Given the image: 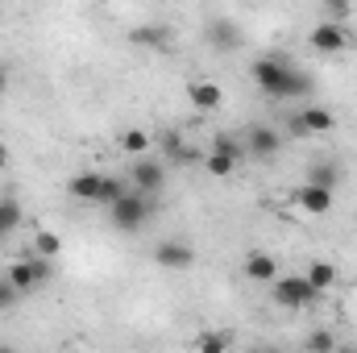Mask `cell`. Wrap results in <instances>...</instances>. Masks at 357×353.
Instances as JSON below:
<instances>
[{"label":"cell","mask_w":357,"mask_h":353,"mask_svg":"<svg viewBox=\"0 0 357 353\" xmlns=\"http://www.w3.org/2000/svg\"><path fill=\"white\" fill-rule=\"evenodd\" d=\"M270 295H274L278 308H312V303L320 299V291H316L303 274H278V278L270 283Z\"/></svg>","instance_id":"3"},{"label":"cell","mask_w":357,"mask_h":353,"mask_svg":"<svg viewBox=\"0 0 357 353\" xmlns=\"http://www.w3.org/2000/svg\"><path fill=\"white\" fill-rule=\"evenodd\" d=\"M121 146H125V154L146 158V154H150V146H154V137H150L146 129H125V133H121Z\"/></svg>","instance_id":"17"},{"label":"cell","mask_w":357,"mask_h":353,"mask_svg":"<svg viewBox=\"0 0 357 353\" xmlns=\"http://www.w3.org/2000/svg\"><path fill=\"white\" fill-rule=\"evenodd\" d=\"M129 179H133V191H142V195H150V200L167 187V171H162L158 163H150V158H137V163L129 167Z\"/></svg>","instance_id":"6"},{"label":"cell","mask_w":357,"mask_h":353,"mask_svg":"<svg viewBox=\"0 0 357 353\" xmlns=\"http://www.w3.org/2000/svg\"><path fill=\"white\" fill-rule=\"evenodd\" d=\"M133 42H154V46H162L167 33H162L158 25H142V29H133Z\"/></svg>","instance_id":"26"},{"label":"cell","mask_w":357,"mask_h":353,"mask_svg":"<svg viewBox=\"0 0 357 353\" xmlns=\"http://www.w3.org/2000/svg\"><path fill=\"white\" fill-rule=\"evenodd\" d=\"M204 38H208V42H212L216 50H233V46H237V25H233L229 17H212V21H208V33H204Z\"/></svg>","instance_id":"13"},{"label":"cell","mask_w":357,"mask_h":353,"mask_svg":"<svg viewBox=\"0 0 357 353\" xmlns=\"http://www.w3.org/2000/svg\"><path fill=\"white\" fill-rule=\"evenodd\" d=\"M303 183H312V187H324V191H333V187L341 183V167H337V163H328V158H324V163H312Z\"/></svg>","instance_id":"16"},{"label":"cell","mask_w":357,"mask_h":353,"mask_svg":"<svg viewBox=\"0 0 357 353\" xmlns=\"http://www.w3.org/2000/svg\"><path fill=\"white\" fill-rule=\"evenodd\" d=\"M245 278H254V283H274L278 278V258L274 254H266V250H254V254H245Z\"/></svg>","instance_id":"10"},{"label":"cell","mask_w":357,"mask_h":353,"mask_svg":"<svg viewBox=\"0 0 357 353\" xmlns=\"http://www.w3.org/2000/svg\"><path fill=\"white\" fill-rule=\"evenodd\" d=\"M150 216H154V200L142 195V191H133V187L108 208V220H112V229H121V233H137Z\"/></svg>","instance_id":"2"},{"label":"cell","mask_w":357,"mask_h":353,"mask_svg":"<svg viewBox=\"0 0 357 353\" xmlns=\"http://www.w3.org/2000/svg\"><path fill=\"white\" fill-rule=\"evenodd\" d=\"M4 167H8V146L0 142V171H4Z\"/></svg>","instance_id":"29"},{"label":"cell","mask_w":357,"mask_h":353,"mask_svg":"<svg viewBox=\"0 0 357 353\" xmlns=\"http://www.w3.org/2000/svg\"><path fill=\"white\" fill-rule=\"evenodd\" d=\"M125 191H129V187H125V183H121V179L104 175V187H100V204H104V208H112V204H116V200H121V195H125Z\"/></svg>","instance_id":"24"},{"label":"cell","mask_w":357,"mask_h":353,"mask_svg":"<svg viewBox=\"0 0 357 353\" xmlns=\"http://www.w3.org/2000/svg\"><path fill=\"white\" fill-rule=\"evenodd\" d=\"M17 225H21V204H17L13 195H4V200H0V237H8Z\"/></svg>","instance_id":"18"},{"label":"cell","mask_w":357,"mask_h":353,"mask_svg":"<svg viewBox=\"0 0 357 353\" xmlns=\"http://www.w3.org/2000/svg\"><path fill=\"white\" fill-rule=\"evenodd\" d=\"M307 46H312L316 54H341V50H349V25H328V21H320V25L307 33Z\"/></svg>","instance_id":"5"},{"label":"cell","mask_w":357,"mask_h":353,"mask_svg":"<svg viewBox=\"0 0 357 353\" xmlns=\"http://www.w3.org/2000/svg\"><path fill=\"white\" fill-rule=\"evenodd\" d=\"M17 299H21V295H17V291H13V287H8V278H4V274H0V312H4V308H13V303H17Z\"/></svg>","instance_id":"27"},{"label":"cell","mask_w":357,"mask_h":353,"mask_svg":"<svg viewBox=\"0 0 357 353\" xmlns=\"http://www.w3.org/2000/svg\"><path fill=\"white\" fill-rule=\"evenodd\" d=\"M212 150H216V154H229V158H237V163H241V158H245V142H233V137H229V133H220V137H216V146H212Z\"/></svg>","instance_id":"25"},{"label":"cell","mask_w":357,"mask_h":353,"mask_svg":"<svg viewBox=\"0 0 357 353\" xmlns=\"http://www.w3.org/2000/svg\"><path fill=\"white\" fill-rule=\"evenodd\" d=\"M337 353H357V350H354V345H349V350H341V345H337Z\"/></svg>","instance_id":"31"},{"label":"cell","mask_w":357,"mask_h":353,"mask_svg":"<svg viewBox=\"0 0 357 353\" xmlns=\"http://www.w3.org/2000/svg\"><path fill=\"white\" fill-rule=\"evenodd\" d=\"M4 91H8V71L0 67V96H4Z\"/></svg>","instance_id":"30"},{"label":"cell","mask_w":357,"mask_h":353,"mask_svg":"<svg viewBox=\"0 0 357 353\" xmlns=\"http://www.w3.org/2000/svg\"><path fill=\"white\" fill-rule=\"evenodd\" d=\"M299 121H303L307 137H312V133H333V125H337V117H333L328 108H320V104H307V108L299 112Z\"/></svg>","instance_id":"14"},{"label":"cell","mask_w":357,"mask_h":353,"mask_svg":"<svg viewBox=\"0 0 357 353\" xmlns=\"http://www.w3.org/2000/svg\"><path fill=\"white\" fill-rule=\"evenodd\" d=\"M303 350L307 353H337V337H333L328 329H312V333L303 337Z\"/></svg>","instance_id":"19"},{"label":"cell","mask_w":357,"mask_h":353,"mask_svg":"<svg viewBox=\"0 0 357 353\" xmlns=\"http://www.w3.org/2000/svg\"><path fill=\"white\" fill-rule=\"evenodd\" d=\"M287 133H291V137H307V129H303L299 112H295V117H287Z\"/></svg>","instance_id":"28"},{"label":"cell","mask_w":357,"mask_h":353,"mask_svg":"<svg viewBox=\"0 0 357 353\" xmlns=\"http://www.w3.org/2000/svg\"><path fill=\"white\" fill-rule=\"evenodd\" d=\"M187 100H191L195 112H216L225 104V91H220V84H212V80H195L187 88Z\"/></svg>","instance_id":"9"},{"label":"cell","mask_w":357,"mask_h":353,"mask_svg":"<svg viewBox=\"0 0 357 353\" xmlns=\"http://www.w3.org/2000/svg\"><path fill=\"white\" fill-rule=\"evenodd\" d=\"M295 204H299L303 212H312V216H324V212L333 208V191H324V187H312V183H303V187L295 191Z\"/></svg>","instance_id":"11"},{"label":"cell","mask_w":357,"mask_h":353,"mask_svg":"<svg viewBox=\"0 0 357 353\" xmlns=\"http://www.w3.org/2000/svg\"><path fill=\"white\" fill-rule=\"evenodd\" d=\"M33 250H38V258H46V262H54V258L63 254V241H59L54 233H38V237H33Z\"/></svg>","instance_id":"20"},{"label":"cell","mask_w":357,"mask_h":353,"mask_svg":"<svg viewBox=\"0 0 357 353\" xmlns=\"http://www.w3.org/2000/svg\"><path fill=\"white\" fill-rule=\"evenodd\" d=\"M303 278L324 295V291H333L337 287V266L333 262H324V258H316V262H307V270H303Z\"/></svg>","instance_id":"15"},{"label":"cell","mask_w":357,"mask_h":353,"mask_svg":"<svg viewBox=\"0 0 357 353\" xmlns=\"http://www.w3.org/2000/svg\"><path fill=\"white\" fill-rule=\"evenodd\" d=\"M204 167H208V175H216V179H229L233 171H237V158H229V154H216V150H212Z\"/></svg>","instance_id":"22"},{"label":"cell","mask_w":357,"mask_h":353,"mask_svg":"<svg viewBox=\"0 0 357 353\" xmlns=\"http://www.w3.org/2000/svg\"><path fill=\"white\" fill-rule=\"evenodd\" d=\"M195 353H229V333H199Z\"/></svg>","instance_id":"21"},{"label":"cell","mask_w":357,"mask_h":353,"mask_svg":"<svg viewBox=\"0 0 357 353\" xmlns=\"http://www.w3.org/2000/svg\"><path fill=\"white\" fill-rule=\"evenodd\" d=\"M349 17H354V4H349V0H328V4H324V21H328V25H345Z\"/></svg>","instance_id":"23"},{"label":"cell","mask_w":357,"mask_h":353,"mask_svg":"<svg viewBox=\"0 0 357 353\" xmlns=\"http://www.w3.org/2000/svg\"><path fill=\"white\" fill-rule=\"evenodd\" d=\"M254 84L266 91L270 100H303V96L316 91V80L303 67H295L291 59H282V54L278 59L266 54V59L254 63Z\"/></svg>","instance_id":"1"},{"label":"cell","mask_w":357,"mask_h":353,"mask_svg":"<svg viewBox=\"0 0 357 353\" xmlns=\"http://www.w3.org/2000/svg\"><path fill=\"white\" fill-rule=\"evenodd\" d=\"M100 187H104V175H96V171H84V175H75L67 183V191L79 204H100Z\"/></svg>","instance_id":"12"},{"label":"cell","mask_w":357,"mask_h":353,"mask_svg":"<svg viewBox=\"0 0 357 353\" xmlns=\"http://www.w3.org/2000/svg\"><path fill=\"white\" fill-rule=\"evenodd\" d=\"M282 150V133L274 129V125H254V129H245V154H254V158H274Z\"/></svg>","instance_id":"8"},{"label":"cell","mask_w":357,"mask_h":353,"mask_svg":"<svg viewBox=\"0 0 357 353\" xmlns=\"http://www.w3.org/2000/svg\"><path fill=\"white\" fill-rule=\"evenodd\" d=\"M154 266H162V270H191L195 266V250L187 246V241H158V250H154Z\"/></svg>","instance_id":"7"},{"label":"cell","mask_w":357,"mask_h":353,"mask_svg":"<svg viewBox=\"0 0 357 353\" xmlns=\"http://www.w3.org/2000/svg\"><path fill=\"white\" fill-rule=\"evenodd\" d=\"M250 353H274V350H250Z\"/></svg>","instance_id":"32"},{"label":"cell","mask_w":357,"mask_h":353,"mask_svg":"<svg viewBox=\"0 0 357 353\" xmlns=\"http://www.w3.org/2000/svg\"><path fill=\"white\" fill-rule=\"evenodd\" d=\"M50 270H54V262H46V258H21V262H13L8 270H4V278H8V287L17 291V295H25V291H33V287H42L46 278H50Z\"/></svg>","instance_id":"4"},{"label":"cell","mask_w":357,"mask_h":353,"mask_svg":"<svg viewBox=\"0 0 357 353\" xmlns=\"http://www.w3.org/2000/svg\"><path fill=\"white\" fill-rule=\"evenodd\" d=\"M0 353H13V350H0Z\"/></svg>","instance_id":"33"}]
</instances>
